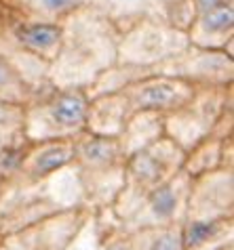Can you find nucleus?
I'll use <instances>...</instances> for the list:
<instances>
[{
    "label": "nucleus",
    "instance_id": "nucleus-21",
    "mask_svg": "<svg viewBox=\"0 0 234 250\" xmlns=\"http://www.w3.org/2000/svg\"><path fill=\"white\" fill-rule=\"evenodd\" d=\"M40 86H34L32 82L25 80V76L0 55V101L17 103V105H25L32 101Z\"/></svg>",
    "mask_w": 234,
    "mask_h": 250
},
{
    "label": "nucleus",
    "instance_id": "nucleus-16",
    "mask_svg": "<svg viewBox=\"0 0 234 250\" xmlns=\"http://www.w3.org/2000/svg\"><path fill=\"white\" fill-rule=\"evenodd\" d=\"M164 135V114L152 112V109H137L131 112L125 126L118 135V143L122 154L131 156L133 151L154 143L158 137Z\"/></svg>",
    "mask_w": 234,
    "mask_h": 250
},
{
    "label": "nucleus",
    "instance_id": "nucleus-23",
    "mask_svg": "<svg viewBox=\"0 0 234 250\" xmlns=\"http://www.w3.org/2000/svg\"><path fill=\"white\" fill-rule=\"evenodd\" d=\"M95 2L97 0H32L30 13L43 19H51V21H64L74 11Z\"/></svg>",
    "mask_w": 234,
    "mask_h": 250
},
{
    "label": "nucleus",
    "instance_id": "nucleus-7",
    "mask_svg": "<svg viewBox=\"0 0 234 250\" xmlns=\"http://www.w3.org/2000/svg\"><path fill=\"white\" fill-rule=\"evenodd\" d=\"M232 84L194 86L188 101L173 112L164 114V135L186 151L213 133L217 118L232 105Z\"/></svg>",
    "mask_w": 234,
    "mask_h": 250
},
{
    "label": "nucleus",
    "instance_id": "nucleus-29",
    "mask_svg": "<svg viewBox=\"0 0 234 250\" xmlns=\"http://www.w3.org/2000/svg\"><path fill=\"white\" fill-rule=\"evenodd\" d=\"M4 187H6V181L2 177H0V196H2V191H4Z\"/></svg>",
    "mask_w": 234,
    "mask_h": 250
},
{
    "label": "nucleus",
    "instance_id": "nucleus-5",
    "mask_svg": "<svg viewBox=\"0 0 234 250\" xmlns=\"http://www.w3.org/2000/svg\"><path fill=\"white\" fill-rule=\"evenodd\" d=\"M89 95L78 86H55L47 82L23 105L25 141L74 139L85 130Z\"/></svg>",
    "mask_w": 234,
    "mask_h": 250
},
{
    "label": "nucleus",
    "instance_id": "nucleus-11",
    "mask_svg": "<svg viewBox=\"0 0 234 250\" xmlns=\"http://www.w3.org/2000/svg\"><path fill=\"white\" fill-rule=\"evenodd\" d=\"M234 217V168H215L192 179L184 221Z\"/></svg>",
    "mask_w": 234,
    "mask_h": 250
},
{
    "label": "nucleus",
    "instance_id": "nucleus-15",
    "mask_svg": "<svg viewBox=\"0 0 234 250\" xmlns=\"http://www.w3.org/2000/svg\"><path fill=\"white\" fill-rule=\"evenodd\" d=\"M129 114H131V107L122 91L89 97L85 130H89L93 135L118 137Z\"/></svg>",
    "mask_w": 234,
    "mask_h": 250
},
{
    "label": "nucleus",
    "instance_id": "nucleus-13",
    "mask_svg": "<svg viewBox=\"0 0 234 250\" xmlns=\"http://www.w3.org/2000/svg\"><path fill=\"white\" fill-rule=\"evenodd\" d=\"M74 160V139H49V141H25L15 177L9 183L38 185L55 172L68 168Z\"/></svg>",
    "mask_w": 234,
    "mask_h": 250
},
{
    "label": "nucleus",
    "instance_id": "nucleus-4",
    "mask_svg": "<svg viewBox=\"0 0 234 250\" xmlns=\"http://www.w3.org/2000/svg\"><path fill=\"white\" fill-rule=\"evenodd\" d=\"M182 162L184 149L167 135L158 137L154 143L127 156L122 187L110 208L112 214L120 223L129 219L148 193H152L177 170H182Z\"/></svg>",
    "mask_w": 234,
    "mask_h": 250
},
{
    "label": "nucleus",
    "instance_id": "nucleus-6",
    "mask_svg": "<svg viewBox=\"0 0 234 250\" xmlns=\"http://www.w3.org/2000/svg\"><path fill=\"white\" fill-rule=\"evenodd\" d=\"M91 221L93 210L89 206H64L9 233H0V250H70Z\"/></svg>",
    "mask_w": 234,
    "mask_h": 250
},
{
    "label": "nucleus",
    "instance_id": "nucleus-25",
    "mask_svg": "<svg viewBox=\"0 0 234 250\" xmlns=\"http://www.w3.org/2000/svg\"><path fill=\"white\" fill-rule=\"evenodd\" d=\"M0 4L9 6V9H17V11H23V13H30V6H32V0H0Z\"/></svg>",
    "mask_w": 234,
    "mask_h": 250
},
{
    "label": "nucleus",
    "instance_id": "nucleus-1",
    "mask_svg": "<svg viewBox=\"0 0 234 250\" xmlns=\"http://www.w3.org/2000/svg\"><path fill=\"white\" fill-rule=\"evenodd\" d=\"M59 51L49 63V82L55 86L87 88L97 76L116 63L120 32L97 4L74 11L64 21Z\"/></svg>",
    "mask_w": 234,
    "mask_h": 250
},
{
    "label": "nucleus",
    "instance_id": "nucleus-14",
    "mask_svg": "<svg viewBox=\"0 0 234 250\" xmlns=\"http://www.w3.org/2000/svg\"><path fill=\"white\" fill-rule=\"evenodd\" d=\"M186 36L190 44L224 48L234 57V0L198 11L186 30Z\"/></svg>",
    "mask_w": 234,
    "mask_h": 250
},
{
    "label": "nucleus",
    "instance_id": "nucleus-19",
    "mask_svg": "<svg viewBox=\"0 0 234 250\" xmlns=\"http://www.w3.org/2000/svg\"><path fill=\"white\" fill-rule=\"evenodd\" d=\"M222 154H224V139L209 135V137H205L203 141H198L196 145H192L190 149L184 151L182 170L188 172V175L194 179L209 170L222 168Z\"/></svg>",
    "mask_w": 234,
    "mask_h": 250
},
{
    "label": "nucleus",
    "instance_id": "nucleus-9",
    "mask_svg": "<svg viewBox=\"0 0 234 250\" xmlns=\"http://www.w3.org/2000/svg\"><path fill=\"white\" fill-rule=\"evenodd\" d=\"M154 72L188 80L194 86H222L234 80V57L224 48L188 44L173 57L158 63Z\"/></svg>",
    "mask_w": 234,
    "mask_h": 250
},
{
    "label": "nucleus",
    "instance_id": "nucleus-18",
    "mask_svg": "<svg viewBox=\"0 0 234 250\" xmlns=\"http://www.w3.org/2000/svg\"><path fill=\"white\" fill-rule=\"evenodd\" d=\"M125 233V250H186L182 223L141 227Z\"/></svg>",
    "mask_w": 234,
    "mask_h": 250
},
{
    "label": "nucleus",
    "instance_id": "nucleus-3",
    "mask_svg": "<svg viewBox=\"0 0 234 250\" xmlns=\"http://www.w3.org/2000/svg\"><path fill=\"white\" fill-rule=\"evenodd\" d=\"M125 160L118 137L82 130L74 137L72 170L80 189V202L93 212L112 208L122 187Z\"/></svg>",
    "mask_w": 234,
    "mask_h": 250
},
{
    "label": "nucleus",
    "instance_id": "nucleus-8",
    "mask_svg": "<svg viewBox=\"0 0 234 250\" xmlns=\"http://www.w3.org/2000/svg\"><path fill=\"white\" fill-rule=\"evenodd\" d=\"M188 44L190 42L184 30H177L158 15H150L120 32L116 61L156 67Z\"/></svg>",
    "mask_w": 234,
    "mask_h": 250
},
{
    "label": "nucleus",
    "instance_id": "nucleus-17",
    "mask_svg": "<svg viewBox=\"0 0 234 250\" xmlns=\"http://www.w3.org/2000/svg\"><path fill=\"white\" fill-rule=\"evenodd\" d=\"M182 238L186 250H217L234 240V217L184 221Z\"/></svg>",
    "mask_w": 234,
    "mask_h": 250
},
{
    "label": "nucleus",
    "instance_id": "nucleus-22",
    "mask_svg": "<svg viewBox=\"0 0 234 250\" xmlns=\"http://www.w3.org/2000/svg\"><path fill=\"white\" fill-rule=\"evenodd\" d=\"M23 141V105L0 101V151Z\"/></svg>",
    "mask_w": 234,
    "mask_h": 250
},
{
    "label": "nucleus",
    "instance_id": "nucleus-2",
    "mask_svg": "<svg viewBox=\"0 0 234 250\" xmlns=\"http://www.w3.org/2000/svg\"><path fill=\"white\" fill-rule=\"evenodd\" d=\"M61 21L0 4V55L9 59L34 86L49 82V63L59 51Z\"/></svg>",
    "mask_w": 234,
    "mask_h": 250
},
{
    "label": "nucleus",
    "instance_id": "nucleus-27",
    "mask_svg": "<svg viewBox=\"0 0 234 250\" xmlns=\"http://www.w3.org/2000/svg\"><path fill=\"white\" fill-rule=\"evenodd\" d=\"M150 2L154 4V9H156V13H158V9H161L163 4H167V2H171V0H150Z\"/></svg>",
    "mask_w": 234,
    "mask_h": 250
},
{
    "label": "nucleus",
    "instance_id": "nucleus-24",
    "mask_svg": "<svg viewBox=\"0 0 234 250\" xmlns=\"http://www.w3.org/2000/svg\"><path fill=\"white\" fill-rule=\"evenodd\" d=\"M99 250H125V233L118 227L114 233H110L108 238L99 242Z\"/></svg>",
    "mask_w": 234,
    "mask_h": 250
},
{
    "label": "nucleus",
    "instance_id": "nucleus-26",
    "mask_svg": "<svg viewBox=\"0 0 234 250\" xmlns=\"http://www.w3.org/2000/svg\"><path fill=\"white\" fill-rule=\"evenodd\" d=\"M192 2H194V9H196V13H198V11L209 9V6H215V4H219V2H226V0H192Z\"/></svg>",
    "mask_w": 234,
    "mask_h": 250
},
{
    "label": "nucleus",
    "instance_id": "nucleus-28",
    "mask_svg": "<svg viewBox=\"0 0 234 250\" xmlns=\"http://www.w3.org/2000/svg\"><path fill=\"white\" fill-rule=\"evenodd\" d=\"M217 250H234V242H228V244H224L222 248H217Z\"/></svg>",
    "mask_w": 234,
    "mask_h": 250
},
{
    "label": "nucleus",
    "instance_id": "nucleus-12",
    "mask_svg": "<svg viewBox=\"0 0 234 250\" xmlns=\"http://www.w3.org/2000/svg\"><path fill=\"white\" fill-rule=\"evenodd\" d=\"M192 93H194L192 82L161 72H150L141 76V78L131 82L122 91V95L129 101L131 112L152 109V112H161V114H169L180 105H184L192 97Z\"/></svg>",
    "mask_w": 234,
    "mask_h": 250
},
{
    "label": "nucleus",
    "instance_id": "nucleus-20",
    "mask_svg": "<svg viewBox=\"0 0 234 250\" xmlns=\"http://www.w3.org/2000/svg\"><path fill=\"white\" fill-rule=\"evenodd\" d=\"M150 72H154V67H143V65L120 63V61H116L114 65L104 69L85 91L89 97L106 95V93H120V91H125L131 82H135L137 78H141V76H146Z\"/></svg>",
    "mask_w": 234,
    "mask_h": 250
},
{
    "label": "nucleus",
    "instance_id": "nucleus-10",
    "mask_svg": "<svg viewBox=\"0 0 234 250\" xmlns=\"http://www.w3.org/2000/svg\"><path fill=\"white\" fill-rule=\"evenodd\" d=\"M192 177L184 170H177L169 181L156 187L152 193L143 198L137 210L120 223L122 231H133L141 227H156L169 223H184L186 202H188Z\"/></svg>",
    "mask_w": 234,
    "mask_h": 250
}]
</instances>
